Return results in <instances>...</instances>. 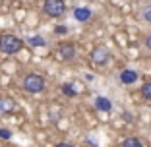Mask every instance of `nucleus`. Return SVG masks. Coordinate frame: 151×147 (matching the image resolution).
<instances>
[{"label": "nucleus", "instance_id": "1", "mask_svg": "<svg viewBox=\"0 0 151 147\" xmlns=\"http://www.w3.org/2000/svg\"><path fill=\"white\" fill-rule=\"evenodd\" d=\"M22 89L25 93H31V95H37V93H43L47 89V81L41 74H25L22 80Z\"/></svg>", "mask_w": 151, "mask_h": 147}, {"label": "nucleus", "instance_id": "2", "mask_svg": "<svg viewBox=\"0 0 151 147\" xmlns=\"http://www.w3.org/2000/svg\"><path fill=\"white\" fill-rule=\"evenodd\" d=\"M23 49V41L14 33H2L0 35V50L4 54H18Z\"/></svg>", "mask_w": 151, "mask_h": 147}, {"label": "nucleus", "instance_id": "3", "mask_svg": "<svg viewBox=\"0 0 151 147\" xmlns=\"http://www.w3.org/2000/svg\"><path fill=\"white\" fill-rule=\"evenodd\" d=\"M66 0H45L43 4V12L49 16V18H60L64 12H66Z\"/></svg>", "mask_w": 151, "mask_h": 147}, {"label": "nucleus", "instance_id": "4", "mask_svg": "<svg viewBox=\"0 0 151 147\" xmlns=\"http://www.w3.org/2000/svg\"><path fill=\"white\" fill-rule=\"evenodd\" d=\"M89 60H91L95 66H105V64H109V60H111V52H109L107 47L99 45L89 52Z\"/></svg>", "mask_w": 151, "mask_h": 147}, {"label": "nucleus", "instance_id": "5", "mask_svg": "<svg viewBox=\"0 0 151 147\" xmlns=\"http://www.w3.org/2000/svg\"><path fill=\"white\" fill-rule=\"evenodd\" d=\"M54 58L60 62H70L72 58H76V47L72 43H60V47L54 52Z\"/></svg>", "mask_w": 151, "mask_h": 147}, {"label": "nucleus", "instance_id": "6", "mask_svg": "<svg viewBox=\"0 0 151 147\" xmlns=\"http://www.w3.org/2000/svg\"><path fill=\"white\" fill-rule=\"evenodd\" d=\"M138 77H139V74L136 70H132V68H126V70H122L118 74V81L122 85H134L138 81Z\"/></svg>", "mask_w": 151, "mask_h": 147}, {"label": "nucleus", "instance_id": "7", "mask_svg": "<svg viewBox=\"0 0 151 147\" xmlns=\"http://www.w3.org/2000/svg\"><path fill=\"white\" fill-rule=\"evenodd\" d=\"M74 19L80 23H85L91 19V10L85 8V6H80V8H74Z\"/></svg>", "mask_w": 151, "mask_h": 147}, {"label": "nucleus", "instance_id": "8", "mask_svg": "<svg viewBox=\"0 0 151 147\" xmlns=\"http://www.w3.org/2000/svg\"><path fill=\"white\" fill-rule=\"evenodd\" d=\"M93 105H95V108H97L99 112H111L112 110V101L107 99V97H97L93 101Z\"/></svg>", "mask_w": 151, "mask_h": 147}, {"label": "nucleus", "instance_id": "9", "mask_svg": "<svg viewBox=\"0 0 151 147\" xmlns=\"http://www.w3.org/2000/svg\"><path fill=\"white\" fill-rule=\"evenodd\" d=\"M14 108H16V103H14V99L10 97H0V112H12Z\"/></svg>", "mask_w": 151, "mask_h": 147}, {"label": "nucleus", "instance_id": "10", "mask_svg": "<svg viewBox=\"0 0 151 147\" xmlns=\"http://www.w3.org/2000/svg\"><path fill=\"white\" fill-rule=\"evenodd\" d=\"M122 147H143L142 139L136 138V136H128V138H124V141H122Z\"/></svg>", "mask_w": 151, "mask_h": 147}, {"label": "nucleus", "instance_id": "11", "mask_svg": "<svg viewBox=\"0 0 151 147\" xmlns=\"http://www.w3.org/2000/svg\"><path fill=\"white\" fill-rule=\"evenodd\" d=\"M60 91H62L66 97H70V99L78 95V89L74 87V83H62V85H60Z\"/></svg>", "mask_w": 151, "mask_h": 147}, {"label": "nucleus", "instance_id": "12", "mask_svg": "<svg viewBox=\"0 0 151 147\" xmlns=\"http://www.w3.org/2000/svg\"><path fill=\"white\" fill-rule=\"evenodd\" d=\"M29 45L31 47H45L47 45V39L41 35H33V37H29Z\"/></svg>", "mask_w": 151, "mask_h": 147}, {"label": "nucleus", "instance_id": "13", "mask_svg": "<svg viewBox=\"0 0 151 147\" xmlns=\"http://www.w3.org/2000/svg\"><path fill=\"white\" fill-rule=\"evenodd\" d=\"M139 93H142V97L145 99V101H151V81H145V83L142 85Z\"/></svg>", "mask_w": 151, "mask_h": 147}, {"label": "nucleus", "instance_id": "14", "mask_svg": "<svg viewBox=\"0 0 151 147\" xmlns=\"http://www.w3.org/2000/svg\"><path fill=\"white\" fill-rule=\"evenodd\" d=\"M142 18L145 19L147 23H151V6H147V8H143V12H142Z\"/></svg>", "mask_w": 151, "mask_h": 147}, {"label": "nucleus", "instance_id": "15", "mask_svg": "<svg viewBox=\"0 0 151 147\" xmlns=\"http://www.w3.org/2000/svg\"><path fill=\"white\" fill-rule=\"evenodd\" d=\"M12 138V132L8 128H0V139H10Z\"/></svg>", "mask_w": 151, "mask_h": 147}, {"label": "nucleus", "instance_id": "16", "mask_svg": "<svg viewBox=\"0 0 151 147\" xmlns=\"http://www.w3.org/2000/svg\"><path fill=\"white\" fill-rule=\"evenodd\" d=\"M54 33H56V35H66L68 27L66 25H56V27H54Z\"/></svg>", "mask_w": 151, "mask_h": 147}, {"label": "nucleus", "instance_id": "17", "mask_svg": "<svg viewBox=\"0 0 151 147\" xmlns=\"http://www.w3.org/2000/svg\"><path fill=\"white\" fill-rule=\"evenodd\" d=\"M143 45H145L147 50H151V33H147V35H145V39H143Z\"/></svg>", "mask_w": 151, "mask_h": 147}, {"label": "nucleus", "instance_id": "18", "mask_svg": "<svg viewBox=\"0 0 151 147\" xmlns=\"http://www.w3.org/2000/svg\"><path fill=\"white\" fill-rule=\"evenodd\" d=\"M54 147H72V145H70V143H66V141H60V143H56Z\"/></svg>", "mask_w": 151, "mask_h": 147}]
</instances>
